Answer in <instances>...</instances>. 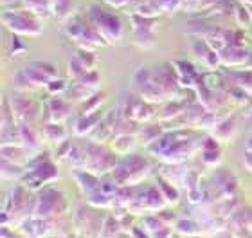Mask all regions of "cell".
Instances as JSON below:
<instances>
[{"instance_id":"cell-1","label":"cell","mask_w":252,"mask_h":238,"mask_svg":"<svg viewBox=\"0 0 252 238\" xmlns=\"http://www.w3.org/2000/svg\"><path fill=\"white\" fill-rule=\"evenodd\" d=\"M2 22L4 26L9 29L11 33L15 34H31V36H36V34H42L43 31V24L38 20V15L32 13L31 9H5L4 15H2Z\"/></svg>"},{"instance_id":"cell-2","label":"cell","mask_w":252,"mask_h":238,"mask_svg":"<svg viewBox=\"0 0 252 238\" xmlns=\"http://www.w3.org/2000/svg\"><path fill=\"white\" fill-rule=\"evenodd\" d=\"M65 31L74 42L81 43L89 49V45H105L106 40L103 38L97 27L89 20V16L79 18V16H70V20L65 26Z\"/></svg>"},{"instance_id":"cell-3","label":"cell","mask_w":252,"mask_h":238,"mask_svg":"<svg viewBox=\"0 0 252 238\" xmlns=\"http://www.w3.org/2000/svg\"><path fill=\"white\" fill-rule=\"evenodd\" d=\"M87 16H89V20L97 27V31L103 34V38H105L106 42H117V40H121L123 24H121V18L117 15L103 9V7L92 5Z\"/></svg>"},{"instance_id":"cell-4","label":"cell","mask_w":252,"mask_h":238,"mask_svg":"<svg viewBox=\"0 0 252 238\" xmlns=\"http://www.w3.org/2000/svg\"><path fill=\"white\" fill-rule=\"evenodd\" d=\"M130 22L133 26V42L137 43V47L150 49L155 45V36H153V27L157 26V18H150V16H141L133 13L130 15Z\"/></svg>"},{"instance_id":"cell-5","label":"cell","mask_w":252,"mask_h":238,"mask_svg":"<svg viewBox=\"0 0 252 238\" xmlns=\"http://www.w3.org/2000/svg\"><path fill=\"white\" fill-rule=\"evenodd\" d=\"M53 2L54 0H22V4L38 16H49L53 15Z\"/></svg>"},{"instance_id":"cell-6","label":"cell","mask_w":252,"mask_h":238,"mask_svg":"<svg viewBox=\"0 0 252 238\" xmlns=\"http://www.w3.org/2000/svg\"><path fill=\"white\" fill-rule=\"evenodd\" d=\"M72 13V0H54L53 2V15L60 20L70 18Z\"/></svg>"},{"instance_id":"cell-7","label":"cell","mask_w":252,"mask_h":238,"mask_svg":"<svg viewBox=\"0 0 252 238\" xmlns=\"http://www.w3.org/2000/svg\"><path fill=\"white\" fill-rule=\"evenodd\" d=\"M76 58H78L79 62L83 64L85 69H90V67L94 65V54L90 53L89 49H83V51H79L78 56H76Z\"/></svg>"},{"instance_id":"cell-8","label":"cell","mask_w":252,"mask_h":238,"mask_svg":"<svg viewBox=\"0 0 252 238\" xmlns=\"http://www.w3.org/2000/svg\"><path fill=\"white\" fill-rule=\"evenodd\" d=\"M234 13H236V16H238V22L243 24V26H247L249 22H251V18L247 16V7H245V5H236Z\"/></svg>"},{"instance_id":"cell-9","label":"cell","mask_w":252,"mask_h":238,"mask_svg":"<svg viewBox=\"0 0 252 238\" xmlns=\"http://www.w3.org/2000/svg\"><path fill=\"white\" fill-rule=\"evenodd\" d=\"M27 49H26V45H24V43L20 42V38L16 36H13V49H11V54H13V56H16V54H20V53H26Z\"/></svg>"},{"instance_id":"cell-10","label":"cell","mask_w":252,"mask_h":238,"mask_svg":"<svg viewBox=\"0 0 252 238\" xmlns=\"http://www.w3.org/2000/svg\"><path fill=\"white\" fill-rule=\"evenodd\" d=\"M63 85H65V83H63V81H60V79L56 81V83L53 81V83H49V90H51V92H60Z\"/></svg>"},{"instance_id":"cell-11","label":"cell","mask_w":252,"mask_h":238,"mask_svg":"<svg viewBox=\"0 0 252 238\" xmlns=\"http://www.w3.org/2000/svg\"><path fill=\"white\" fill-rule=\"evenodd\" d=\"M106 2L112 5H125V4H130L131 0H106Z\"/></svg>"},{"instance_id":"cell-12","label":"cell","mask_w":252,"mask_h":238,"mask_svg":"<svg viewBox=\"0 0 252 238\" xmlns=\"http://www.w3.org/2000/svg\"><path fill=\"white\" fill-rule=\"evenodd\" d=\"M13 2H22V0H2V4H4V7H7V5L13 4Z\"/></svg>"},{"instance_id":"cell-13","label":"cell","mask_w":252,"mask_h":238,"mask_svg":"<svg viewBox=\"0 0 252 238\" xmlns=\"http://www.w3.org/2000/svg\"><path fill=\"white\" fill-rule=\"evenodd\" d=\"M243 2H247V4H252V0H243Z\"/></svg>"},{"instance_id":"cell-14","label":"cell","mask_w":252,"mask_h":238,"mask_svg":"<svg viewBox=\"0 0 252 238\" xmlns=\"http://www.w3.org/2000/svg\"><path fill=\"white\" fill-rule=\"evenodd\" d=\"M249 11H251V15H252V5H251V7H249Z\"/></svg>"}]
</instances>
